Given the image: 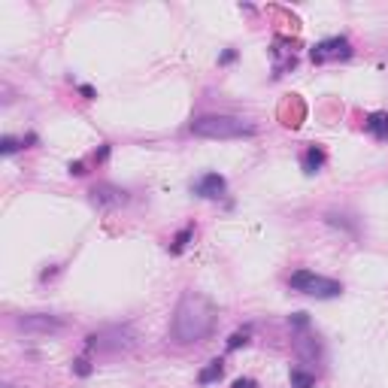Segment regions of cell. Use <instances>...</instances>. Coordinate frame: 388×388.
Here are the masks:
<instances>
[{
	"label": "cell",
	"instance_id": "cell-1",
	"mask_svg": "<svg viewBox=\"0 0 388 388\" xmlns=\"http://www.w3.org/2000/svg\"><path fill=\"white\" fill-rule=\"evenodd\" d=\"M212 325H216V306H212L203 294L186 291L176 303V313H173V340L176 343H200L207 340Z\"/></svg>",
	"mask_w": 388,
	"mask_h": 388
},
{
	"label": "cell",
	"instance_id": "cell-2",
	"mask_svg": "<svg viewBox=\"0 0 388 388\" xmlns=\"http://www.w3.org/2000/svg\"><path fill=\"white\" fill-rule=\"evenodd\" d=\"M191 134L203 140H237V137H252L255 125L237 116H200L191 121Z\"/></svg>",
	"mask_w": 388,
	"mask_h": 388
},
{
	"label": "cell",
	"instance_id": "cell-3",
	"mask_svg": "<svg viewBox=\"0 0 388 388\" xmlns=\"http://www.w3.org/2000/svg\"><path fill=\"white\" fill-rule=\"evenodd\" d=\"M289 285L294 291L301 294H310V298H319V301H331V298H340L343 294V285L337 279H328V277H315L310 270H298L291 273Z\"/></svg>",
	"mask_w": 388,
	"mask_h": 388
},
{
	"label": "cell",
	"instance_id": "cell-4",
	"mask_svg": "<svg viewBox=\"0 0 388 388\" xmlns=\"http://www.w3.org/2000/svg\"><path fill=\"white\" fill-rule=\"evenodd\" d=\"M85 346L97 352H121L134 346V334H131V328H107V331L91 334Z\"/></svg>",
	"mask_w": 388,
	"mask_h": 388
},
{
	"label": "cell",
	"instance_id": "cell-5",
	"mask_svg": "<svg viewBox=\"0 0 388 388\" xmlns=\"http://www.w3.org/2000/svg\"><path fill=\"white\" fill-rule=\"evenodd\" d=\"M313 64H328V61H346L352 58V43L346 37H331V40H322L319 46H313Z\"/></svg>",
	"mask_w": 388,
	"mask_h": 388
},
{
	"label": "cell",
	"instance_id": "cell-6",
	"mask_svg": "<svg viewBox=\"0 0 388 388\" xmlns=\"http://www.w3.org/2000/svg\"><path fill=\"white\" fill-rule=\"evenodd\" d=\"M91 203L97 210H119L128 203V191H121L119 186H109V182H100V186L91 188Z\"/></svg>",
	"mask_w": 388,
	"mask_h": 388
},
{
	"label": "cell",
	"instance_id": "cell-7",
	"mask_svg": "<svg viewBox=\"0 0 388 388\" xmlns=\"http://www.w3.org/2000/svg\"><path fill=\"white\" fill-rule=\"evenodd\" d=\"M18 328L25 334H49V331H61L64 322L58 315H43V313H30V315H22L18 319Z\"/></svg>",
	"mask_w": 388,
	"mask_h": 388
},
{
	"label": "cell",
	"instance_id": "cell-8",
	"mask_svg": "<svg viewBox=\"0 0 388 388\" xmlns=\"http://www.w3.org/2000/svg\"><path fill=\"white\" fill-rule=\"evenodd\" d=\"M224 191H228V182H224V176H219V173H207V176H200L194 182V194H200V198H207V200H219Z\"/></svg>",
	"mask_w": 388,
	"mask_h": 388
},
{
	"label": "cell",
	"instance_id": "cell-9",
	"mask_svg": "<svg viewBox=\"0 0 388 388\" xmlns=\"http://www.w3.org/2000/svg\"><path fill=\"white\" fill-rule=\"evenodd\" d=\"M364 125L376 140H388V112H370Z\"/></svg>",
	"mask_w": 388,
	"mask_h": 388
},
{
	"label": "cell",
	"instance_id": "cell-10",
	"mask_svg": "<svg viewBox=\"0 0 388 388\" xmlns=\"http://www.w3.org/2000/svg\"><path fill=\"white\" fill-rule=\"evenodd\" d=\"M222 373H224V364H222V358H216V361H210V364L198 373V382H200V385H210V382L222 380Z\"/></svg>",
	"mask_w": 388,
	"mask_h": 388
},
{
	"label": "cell",
	"instance_id": "cell-11",
	"mask_svg": "<svg viewBox=\"0 0 388 388\" xmlns=\"http://www.w3.org/2000/svg\"><path fill=\"white\" fill-rule=\"evenodd\" d=\"M325 164V149H319V146H310L306 149V155H303V170L306 173H315Z\"/></svg>",
	"mask_w": 388,
	"mask_h": 388
},
{
	"label": "cell",
	"instance_id": "cell-12",
	"mask_svg": "<svg viewBox=\"0 0 388 388\" xmlns=\"http://www.w3.org/2000/svg\"><path fill=\"white\" fill-rule=\"evenodd\" d=\"M191 234H194V228H186V231H179V234H176V237H173V243H170V252H173V255H179L182 249H186V246H188Z\"/></svg>",
	"mask_w": 388,
	"mask_h": 388
},
{
	"label": "cell",
	"instance_id": "cell-13",
	"mask_svg": "<svg viewBox=\"0 0 388 388\" xmlns=\"http://www.w3.org/2000/svg\"><path fill=\"white\" fill-rule=\"evenodd\" d=\"M291 385L294 388H313L315 385V376L306 373V370H291Z\"/></svg>",
	"mask_w": 388,
	"mask_h": 388
},
{
	"label": "cell",
	"instance_id": "cell-14",
	"mask_svg": "<svg viewBox=\"0 0 388 388\" xmlns=\"http://www.w3.org/2000/svg\"><path fill=\"white\" fill-rule=\"evenodd\" d=\"M249 343V328L246 331H237V334H231V340H228V349H240V346H246Z\"/></svg>",
	"mask_w": 388,
	"mask_h": 388
},
{
	"label": "cell",
	"instance_id": "cell-15",
	"mask_svg": "<svg viewBox=\"0 0 388 388\" xmlns=\"http://www.w3.org/2000/svg\"><path fill=\"white\" fill-rule=\"evenodd\" d=\"M0 149H4V155H13V152H18L22 146H18V140H13V137H4V143H0Z\"/></svg>",
	"mask_w": 388,
	"mask_h": 388
},
{
	"label": "cell",
	"instance_id": "cell-16",
	"mask_svg": "<svg viewBox=\"0 0 388 388\" xmlns=\"http://www.w3.org/2000/svg\"><path fill=\"white\" fill-rule=\"evenodd\" d=\"M73 370H76V376H91V364L85 358H76L73 361Z\"/></svg>",
	"mask_w": 388,
	"mask_h": 388
},
{
	"label": "cell",
	"instance_id": "cell-17",
	"mask_svg": "<svg viewBox=\"0 0 388 388\" xmlns=\"http://www.w3.org/2000/svg\"><path fill=\"white\" fill-rule=\"evenodd\" d=\"M234 388H255V382L252 380H237V382H234Z\"/></svg>",
	"mask_w": 388,
	"mask_h": 388
},
{
	"label": "cell",
	"instance_id": "cell-18",
	"mask_svg": "<svg viewBox=\"0 0 388 388\" xmlns=\"http://www.w3.org/2000/svg\"><path fill=\"white\" fill-rule=\"evenodd\" d=\"M70 173H76V176H83L85 170H83V164H79V161H76V164H70Z\"/></svg>",
	"mask_w": 388,
	"mask_h": 388
},
{
	"label": "cell",
	"instance_id": "cell-19",
	"mask_svg": "<svg viewBox=\"0 0 388 388\" xmlns=\"http://www.w3.org/2000/svg\"><path fill=\"white\" fill-rule=\"evenodd\" d=\"M79 91H83V95H85V97H95V88H91V85H83V88H79Z\"/></svg>",
	"mask_w": 388,
	"mask_h": 388
},
{
	"label": "cell",
	"instance_id": "cell-20",
	"mask_svg": "<svg viewBox=\"0 0 388 388\" xmlns=\"http://www.w3.org/2000/svg\"><path fill=\"white\" fill-rule=\"evenodd\" d=\"M4 388H13V385H4Z\"/></svg>",
	"mask_w": 388,
	"mask_h": 388
}]
</instances>
